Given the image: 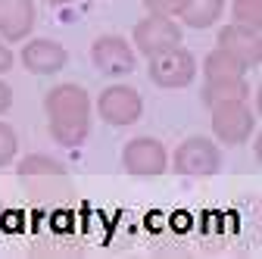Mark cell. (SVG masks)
<instances>
[{"label": "cell", "mask_w": 262, "mask_h": 259, "mask_svg": "<svg viewBox=\"0 0 262 259\" xmlns=\"http://www.w3.org/2000/svg\"><path fill=\"white\" fill-rule=\"evenodd\" d=\"M44 113L50 138L59 147H81L91 135V97L81 84L66 81L47 91Z\"/></svg>", "instance_id": "1"}, {"label": "cell", "mask_w": 262, "mask_h": 259, "mask_svg": "<svg viewBox=\"0 0 262 259\" xmlns=\"http://www.w3.org/2000/svg\"><path fill=\"white\" fill-rule=\"evenodd\" d=\"M250 84H247V69L237 59L222 53L219 47L203 59V100L206 106L219 100H247Z\"/></svg>", "instance_id": "2"}, {"label": "cell", "mask_w": 262, "mask_h": 259, "mask_svg": "<svg viewBox=\"0 0 262 259\" xmlns=\"http://www.w3.org/2000/svg\"><path fill=\"white\" fill-rule=\"evenodd\" d=\"M209 110H212V135L225 147L247 144L250 135L256 132V113L247 106V100H219Z\"/></svg>", "instance_id": "3"}, {"label": "cell", "mask_w": 262, "mask_h": 259, "mask_svg": "<svg viewBox=\"0 0 262 259\" xmlns=\"http://www.w3.org/2000/svg\"><path fill=\"white\" fill-rule=\"evenodd\" d=\"M193 78H196V59L181 44L150 56V81L153 84L166 88V91H178V88H187Z\"/></svg>", "instance_id": "4"}, {"label": "cell", "mask_w": 262, "mask_h": 259, "mask_svg": "<svg viewBox=\"0 0 262 259\" xmlns=\"http://www.w3.org/2000/svg\"><path fill=\"white\" fill-rule=\"evenodd\" d=\"M97 113L106 125L125 128V125H135L144 113V100L135 88L128 84H110L106 91H100V100H97Z\"/></svg>", "instance_id": "5"}, {"label": "cell", "mask_w": 262, "mask_h": 259, "mask_svg": "<svg viewBox=\"0 0 262 259\" xmlns=\"http://www.w3.org/2000/svg\"><path fill=\"white\" fill-rule=\"evenodd\" d=\"M131 38H135L138 53H144L150 59V56H156L162 50L178 47L181 44V28H178V22L172 16H153V13H147V19H141L135 25V35H131Z\"/></svg>", "instance_id": "6"}, {"label": "cell", "mask_w": 262, "mask_h": 259, "mask_svg": "<svg viewBox=\"0 0 262 259\" xmlns=\"http://www.w3.org/2000/svg\"><path fill=\"white\" fill-rule=\"evenodd\" d=\"M222 169V150L209 138H187L175 150V172L190 175V178H203L215 175Z\"/></svg>", "instance_id": "7"}, {"label": "cell", "mask_w": 262, "mask_h": 259, "mask_svg": "<svg viewBox=\"0 0 262 259\" xmlns=\"http://www.w3.org/2000/svg\"><path fill=\"white\" fill-rule=\"evenodd\" d=\"M219 50L228 53L231 59H237L244 69H256L259 62H262V38H259V31L241 25V22H231V25H225L219 28Z\"/></svg>", "instance_id": "8"}, {"label": "cell", "mask_w": 262, "mask_h": 259, "mask_svg": "<svg viewBox=\"0 0 262 259\" xmlns=\"http://www.w3.org/2000/svg\"><path fill=\"white\" fill-rule=\"evenodd\" d=\"M122 166L131 175H162L169 172V153L156 138H135L122 150Z\"/></svg>", "instance_id": "9"}, {"label": "cell", "mask_w": 262, "mask_h": 259, "mask_svg": "<svg viewBox=\"0 0 262 259\" xmlns=\"http://www.w3.org/2000/svg\"><path fill=\"white\" fill-rule=\"evenodd\" d=\"M91 59H94V66L103 75H128L138 66V56H135V50H131V44L125 38H119V35L97 38L91 44Z\"/></svg>", "instance_id": "10"}, {"label": "cell", "mask_w": 262, "mask_h": 259, "mask_svg": "<svg viewBox=\"0 0 262 259\" xmlns=\"http://www.w3.org/2000/svg\"><path fill=\"white\" fill-rule=\"evenodd\" d=\"M69 62V53L59 41H50V38H35L22 47V66L35 75H56L66 69Z\"/></svg>", "instance_id": "11"}, {"label": "cell", "mask_w": 262, "mask_h": 259, "mask_svg": "<svg viewBox=\"0 0 262 259\" xmlns=\"http://www.w3.org/2000/svg\"><path fill=\"white\" fill-rule=\"evenodd\" d=\"M35 0H0V38L7 44L25 41L35 28Z\"/></svg>", "instance_id": "12"}, {"label": "cell", "mask_w": 262, "mask_h": 259, "mask_svg": "<svg viewBox=\"0 0 262 259\" xmlns=\"http://www.w3.org/2000/svg\"><path fill=\"white\" fill-rule=\"evenodd\" d=\"M225 13V0H184V10L178 13V19H184V25L190 28H212Z\"/></svg>", "instance_id": "13"}, {"label": "cell", "mask_w": 262, "mask_h": 259, "mask_svg": "<svg viewBox=\"0 0 262 259\" xmlns=\"http://www.w3.org/2000/svg\"><path fill=\"white\" fill-rule=\"evenodd\" d=\"M16 172H19L22 178H28V175H62L66 169H62V163H56V159L35 153V156H25Z\"/></svg>", "instance_id": "14"}, {"label": "cell", "mask_w": 262, "mask_h": 259, "mask_svg": "<svg viewBox=\"0 0 262 259\" xmlns=\"http://www.w3.org/2000/svg\"><path fill=\"white\" fill-rule=\"evenodd\" d=\"M234 22L259 31L262 28V0H234Z\"/></svg>", "instance_id": "15"}, {"label": "cell", "mask_w": 262, "mask_h": 259, "mask_svg": "<svg viewBox=\"0 0 262 259\" xmlns=\"http://www.w3.org/2000/svg\"><path fill=\"white\" fill-rule=\"evenodd\" d=\"M16 150H19V141H16V132L7 125V122H0V169L10 166L13 159H16Z\"/></svg>", "instance_id": "16"}, {"label": "cell", "mask_w": 262, "mask_h": 259, "mask_svg": "<svg viewBox=\"0 0 262 259\" xmlns=\"http://www.w3.org/2000/svg\"><path fill=\"white\" fill-rule=\"evenodd\" d=\"M144 7H147V13H153V16H178L181 10H184V0H144Z\"/></svg>", "instance_id": "17"}, {"label": "cell", "mask_w": 262, "mask_h": 259, "mask_svg": "<svg viewBox=\"0 0 262 259\" xmlns=\"http://www.w3.org/2000/svg\"><path fill=\"white\" fill-rule=\"evenodd\" d=\"M13 69V50L7 47V41L0 38V75H7Z\"/></svg>", "instance_id": "18"}, {"label": "cell", "mask_w": 262, "mask_h": 259, "mask_svg": "<svg viewBox=\"0 0 262 259\" xmlns=\"http://www.w3.org/2000/svg\"><path fill=\"white\" fill-rule=\"evenodd\" d=\"M10 106H13V88L0 81V116H4Z\"/></svg>", "instance_id": "19"}, {"label": "cell", "mask_w": 262, "mask_h": 259, "mask_svg": "<svg viewBox=\"0 0 262 259\" xmlns=\"http://www.w3.org/2000/svg\"><path fill=\"white\" fill-rule=\"evenodd\" d=\"M50 7H66V4H72V0H47Z\"/></svg>", "instance_id": "20"}]
</instances>
